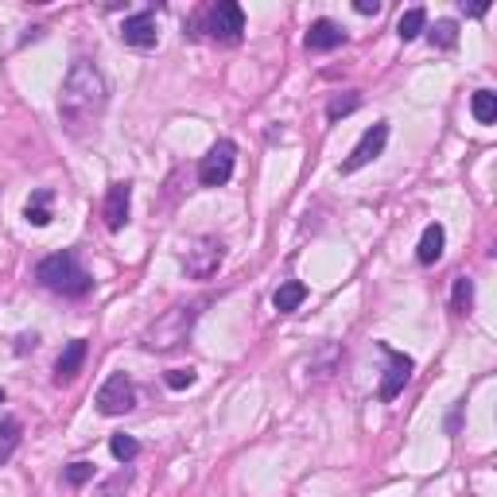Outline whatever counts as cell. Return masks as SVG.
<instances>
[{"label":"cell","mask_w":497,"mask_h":497,"mask_svg":"<svg viewBox=\"0 0 497 497\" xmlns=\"http://www.w3.org/2000/svg\"><path fill=\"white\" fill-rule=\"evenodd\" d=\"M109 106V82L94 63H75L70 75L63 78V90H58V117L75 137H82L86 128H94L101 121V113Z\"/></svg>","instance_id":"cell-1"},{"label":"cell","mask_w":497,"mask_h":497,"mask_svg":"<svg viewBox=\"0 0 497 497\" xmlns=\"http://www.w3.org/2000/svg\"><path fill=\"white\" fill-rule=\"evenodd\" d=\"M36 280L43 288H51L58 291V296H86V291L94 288V276L82 269V260L70 253V248H63V253H51V257H43L39 265H36Z\"/></svg>","instance_id":"cell-2"},{"label":"cell","mask_w":497,"mask_h":497,"mask_svg":"<svg viewBox=\"0 0 497 497\" xmlns=\"http://www.w3.org/2000/svg\"><path fill=\"white\" fill-rule=\"evenodd\" d=\"M233 159H238V144H233V140H218L214 148L202 156L198 183H202V187H226L229 175H233Z\"/></svg>","instance_id":"cell-3"},{"label":"cell","mask_w":497,"mask_h":497,"mask_svg":"<svg viewBox=\"0 0 497 497\" xmlns=\"http://www.w3.org/2000/svg\"><path fill=\"white\" fill-rule=\"evenodd\" d=\"M207 32H210L218 43H241V32H245V12H241V5H233V0L214 5L210 16H207Z\"/></svg>","instance_id":"cell-4"},{"label":"cell","mask_w":497,"mask_h":497,"mask_svg":"<svg viewBox=\"0 0 497 497\" xmlns=\"http://www.w3.org/2000/svg\"><path fill=\"white\" fill-rule=\"evenodd\" d=\"M133 404H137V392H133V381H128L125 373H113L109 381L97 389V412L101 416H125Z\"/></svg>","instance_id":"cell-5"},{"label":"cell","mask_w":497,"mask_h":497,"mask_svg":"<svg viewBox=\"0 0 497 497\" xmlns=\"http://www.w3.org/2000/svg\"><path fill=\"white\" fill-rule=\"evenodd\" d=\"M385 144H389V121H377L373 128H365V137L354 144V152L346 156L342 171L350 175V171H361L365 164H373V159L385 152Z\"/></svg>","instance_id":"cell-6"},{"label":"cell","mask_w":497,"mask_h":497,"mask_svg":"<svg viewBox=\"0 0 497 497\" xmlns=\"http://www.w3.org/2000/svg\"><path fill=\"white\" fill-rule=\"evenodd\" d=\"M226 257V245L214 241V238H198L195 248H187V272L195 276V280H207V276L218 272V265H222Z\"/></svg>","instance_id":"cell-7"},{"label":"cell","mask_w":497,"mask_h":497,"mask_svg":"<svg viewBox=\"0 0 497 497\" xmlns=\"http://www.w3.org/2000/svg\"><path fill=\"white\" fill-rule=\"evenodd\" d=\"M381 354L389 358V370H385V381H381V401H397L416 365H412V358L401 354V350H392L389 342H381Z\"/></svg>","instance_id":"cell-8"},{"label":"cell","mask_w":497,"mask_h":497,"mask_svg":"<svg viewBox=\"0 0 497 497\" xmlns=\"http://www.w3.org/2000/svg\"><path fill=\"white\" fill-rule=\"evenodd\" d=\"M121 39L128 43V47H137V51H152L156 39H159V32H156V16H152V12H137V16H125V24H121Z\"/></svg>","instance_id":"cell-9"},{"label":"cell","mask_w":497,"mask_h":497,"mask_svg":"<svg viewBox=\"0 0 497 497\" xmlns=\"http://www.w3.org/2000/svg\"><path fill=\"white\" fill-rule=\"evenodd\" d=\"M128 207H133V187H128V183H113L109 191H106V210H101V218H106V226L113 233L128 222Z\"/></svg>","instance_id":"cell-10"},{"label":"cell","mask_w":497,"mask_h":497,"mask_svg":"<svg viewBox=\"0 0 497 497\" xmlns=\"http://www.w3.org/2000/svg\"><path fill=\"white\" fill-rule=\"evenodd\" d=\"M342 39L346 32L334 20H315L311 27H307V51H334V47H342Z\"/></svg>","instance_id":"cell-11"},{"label":"cell","mask_w":497,"mask_h":497,"mask_svg":"<svg viewBox=\"0 0 497 497\" xmlns=\"http://www.w3.org/2000/svg\"><path fill=\"white\" fill-rule=\"evenodd\" d=\"M443 241H447V233H443L440 222H431L428 229H423V238L416 245V260H420V265H435V260L443 257Z\"/></svg>","instance_id":"cell-12"},{"label":"cell","mask_w":497,"mask_h":497,"mask_svg":"<svg viewBox=\"0 0 497 497\" xmlns=\"http://www.w3.org/2000/svg\"><path fill=\"white\" fill-rule=\"evenodd\" d=\"M82 361H86V342L82 339H75L66 350H63V358H58V365H55V381L63 385V381H75L78 377V370H82Z\"/></svg>","instance_id":"cell-13"},{"label":"cell","mask_w":497,"mask_h":497,"mask_svg":"<svg viewBox=\"0 0 497 497\" xmlns=\"http://www.w3.org/2000/svg\"><path fill=\"white\" fill-rule=\"evenodd\" d=\"M307 299V284H299V280H288V284H280L276 288V296H272V303H276V311H296V307Z\"/></svg>","instance_id":"cell-14"},{"label":"cell","mask_w":497,"mask_h":497,"mask_svg":"<svg viewBox=\"0 0 497 497\" xmlns=\"http://www.w3.org/2000/svg\"><path fill=\"white\" fill-rule=\"evenodd\" d=\"M20 447V420L16 416H0V466L12 459V451Z\"/></svg>","instance_id":"cell-15"},{"label":"cell","mask_w":497,"mask_h":497,"mask_svg":"<svg viewBox=\"0 0 497 497\" xmlns=\"http://www.w3.org/2000/svg\"><path fill=\"white\" fill-rule=\"evenodd\" d=\"M51 191H36L32 198H27V210H24V218H27V222H32V226H47L51 222Z\"/></svg>","instance_id":"cell-16"},{"label":"cell","mask_w":497,"mask_h":497,"mask_svg":"<svg viewBox=\"0 0 497 497\" xmlns=\"http://www.w3.org/2000/svg\"><path fill=\"white\" fill-rule=\"evenodd\" d=\"M471 113H474L478 125H493V121H497V94L478 90V94L471 97Z\"/></svg>","instance_id":"cell-17"},{"label":"cell","mask_w":497,"mask_h":497,"mask_svg":"<svg viewBox=\"0 0 497 497\" xmlns=\"http://www.w3.org/2000/svg\"><path fill=\"white\" fill-rule=\"evenodd\" d=\"M423 27H428V12H423V8H408L404 16H401V24H397V36H401L404 43H412V39L423 32Z\"/></svg>","instance_id":"cell-18"},{"label":"cell","mask_w":497,"mask_h":497,"mask_svg":"<svg viewBox=\"0 0 497 497\" xmlns=\"http://www.w3.org/2000/svg\"><path fill=\"white\" fill-rule=\"evenodd\" d=\"M474 303V280H466V276H459L455 280V291H451V311L455 315H466Z\"/></svg>","instance_id":"cell-19"},{"label":"cell","mask_w":497,"mask_h":497,"mask_svg":"<svg viewBox=\"0 0 497 497\" xmlns=\"http://www.w3.org/2000/svg\"><path fill=\"white\" fill-rule=\"evenodd\" d=\"M128 482H133V471L125 466V471H117L113 478L101 482V486L94 490V497H125L128 493Z\"/></svg>","instance_id":"cell-20"},{"label":"cell","mask_w":497,"mask_h":497,"mask_svg":"<svg viewBox=\"0 0 497 497\" xmlns=\"http://www.w3.org/2000/svg\"><path fill=\"white\" fill-rule=\"evenodd\" d=\"M109 451H113L117 462H133V459L140 455V443L133 440V435H113V440H109Z\"/></svg>","instance_id":"cell-21"},{"label":"cell","mask_w":497,"mask_h":497,"mask_svg":"<svg viewBox=\"0 0 497 497\" xmlns=\"http://www.w3.org/2000/svg\"><path fill=\"white\" fill-rule=\"evenodd\" d=\"M431 43H435V47H443V51H451L459 43V24L455 20H440L431 27Z\"/></svg>","instance_id":"cell-22"},{"label":"cell","mask_w":497,"mask_h":497,"mask_svg":"<svg viewBox=\"0 0 497 497\" xmlns=\"http://www.w3.org/2000/svg\"><path fill=\"white\" fill-rule=\"evenodd\" d=\"M361 106V94H346V97H334L327 106V121H342L346 113H354Z\"/></svg>","instance_id":"cell-23"},{"label":"cell","mask_w":497,"mask_h":497,"mask_svg":"<svg viewBox=\"0 0 497 497\" xmlns=\"http://www.w3.org/2000/svg\"><path fill=\"white\" fill-rule=\"evenodd\" d=\"M63 478L70 482V486H82V482H90V478H94V466H90V462H70Z\"/></svg>","instance_id":"cell-24"},{"label":"cell","mask_w":497,"mask_h":497,"mask_svg":"<svg viewBox=\"0 0 497 497\" xmlns=\"http://www.w3.org/2000/svg\"><path fill=\"white\" fill-rule=\"evenodd\" d=\"M195 385V370H167V389H191Z\"/></svg>","instance_id":"cell-25"},{"label":"cell","mask_w":497,"mask_h":497,"mask_svg":"<svg viewBox=\"0 0 497 497\" xmlns=\"http://www.w3.org/2000/svg\"><path fill=\"white\" fill-rule=\"evenodd\" d=\"M354 8L361 12V16H377V12H381V0H358Z\"/></svg>","instance_id":"cell-26"},{"label":"cell","mask_w":497,"mask_h":497,"mask_svg":"<svg viewBox=\"0 0 497 497\" xmlns=\"http://www.w3.org/2000/svg\"><path fill=\"white\" fill-rule=\"evenodd\" d=\"M0 404H5V389H0Z\"/></svg>","instance_id":"cell-27"}]
</instances>
